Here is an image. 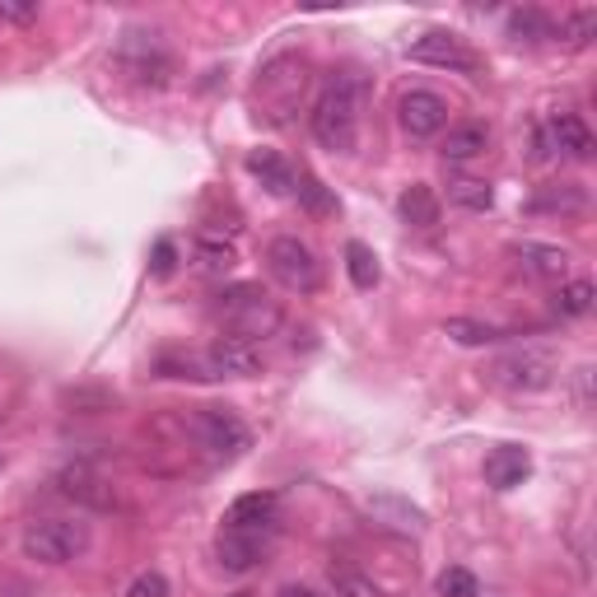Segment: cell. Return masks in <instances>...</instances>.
<instances>
[{"label": "cell", "mask_w": 597, "mask_h": 597, "mask_svg": "<svg viewBox=\"0 0 597 597\" xmlns=\"http://www.w3.org/2000/svg\"><path fill=\"white\" fill-rule=\"evenodd\" d=\"M234 597H248V593H234Z\"/></svg>", "instance_id": "37"}, {"label": "cell", "mask_w": 597, "mask_h": 597, "mask_svg": "<svg viewBox=\"0 0 597 597\" xmlns=\"http://www.w3.org/2000/svg\"><path fill=\"white\" fill-rule=\"evenodd\" d=\"M215 313L219 323L229 327V336H243V341L257 346V336H275L285 313L271 294H261L257 285H234V290H219L215 294Z\"/></svg>", "instance_id": "3"}, {"label": "cell", "mask_w": 597, "mask_h": 597, "mask_svg": "<svg viewBox=\"0 0 597 597\" xmlns=\"http://www.w3.org/2000/svg\"><path fill=\"white\" fill-rule=\"evenodd\" d=\"M56 485H61V495L85 504V509H112L117 495H112V485L103 481V472H93L89 462H70L56 472Z\"/></svg>", "instance_id": "13"}, {"label": "cell", "mask_w": 597, "mask_h": 597, "mask_svg": "<svg viewBox=\"0 0 597 597\" xmlns=\"http://www.w3.org/2000/svg\"><path fill=\"white\" fill-rule=\"evenodd\" d=\"M528 472H532V458L518 443H504L485 458V485H495V491H514V485L528 481Z\"/></svg>", "instance_id": "18"}, {"label": "cell", "mask_w": 597, "mask_h": 597, "mask_svg": "<svg viewBox=\"0 0 597 597\" xmlns=\"http://www.w3.org/2000/svg\"><path fill=\"white\" fill-rule=\"evenodd\" d=\"M215 555L219 565L229 574H248L261 565V555H267V532H238V528H224L219 541H215Z\"/></svg>", "instance_id": "15"}, {"label": "cell", "mask_w": 597, "mask_h": 597, "mask_svg": "<svg viewBox=\"0 0 597 597\" xmlns=\"http://www.w3.org/2000/svg\"><path fill=\"white\" fill-rule=\"evenodd\" d=\"M397 205H402V219L416 224V229H435V224H439V196H435V187L410 182Z\"/></svg>", "instance_id": "22"}, {"label": "cell", "mask_w": 597, "mask_h": 597, "mask_svg": "<svg viewBox=\"0 0 597 597\" xmlns=\"http://www.w3.org/2000/svg\"><path fill=\"white\" fill-rule=\"evenodd\" d=\"M117 66H122V75H131L136 85H149V89H164L168 80H173V56L164 52L159 33H140V29L122 33Z\"/></svg>", "instance_id": "7"}, {"label": "cell", "mask_w": 597, "mask_h": 597, "mask_svg": "<svg viewBox=\"0 0 597 597\" xmlns=\"http://www.w3.org/2000/svg\"><path fill=\"white\" fill-rule=\"evenodd\" d=\"M346 271L354 280V290H373V285H379V257H373L364 243H346Z\"/></svg>", "instance_id": "29"}, {"label": "cell", "mask_w": 597, "mask_h": 597, "mask_svg": "<svg viewBox=\"0 0 597 597\" xmlns=\"http://www.w3.org/2000/svg\"><path fill=\"white\" fill-rule=\"evenodd\" d=\"M364 99H369V85L360 80V75H331V80L323 85V93L313 99V112H308L313 140L323 149H331V155H350L354 140H360Z\"/></svg>", "instance_id": "1"}, {"label": "cell", "mask_w": 597, "mask_h": 597, "mask_svg": "<svg viewBox=\"0 0 597 597\" xmlns=\"http://www.w3.org/2000/svg\"><path fill=\"white\" fill-rule=\"evenodd\" d=\"M485 145H491V126L485 122H458V126H448L439 155H443V164H472L476 155H485Z\"/></svg>", "instance_id": "19"}, {"label": "cell", "mask_w": 597, "mask_h": 597, "mask_svg": "<svg viewBox=\"0 0 597 597\" xmlns=\"http://www.w3.org/2000/svg\"><path fill=\"white\" fill-rule=\"evenodd\" d=\"M547 131H551V145H555V159L560 155L593 159V131L578 112H555V117H547Z\"/></svg>", "instance_id": "17"}, {"label": "cell", "mask_w": 597, "mask_h": 597, "mask_svg": "<svg viewBox=\"0 0 597 597\" xmlns=\"http://www.w3.org/2000/svg\"><path fill=\"white\" fill-rule=\"evenodd\" d=\"M532 211H547V215H584L588 211V192L578 182H555V187H541L532 196Z\"/></svg>", "instance_id": "21"}, {"label": "cell", "mask_w": 597, "mask_h": 597, "mask_svg": "<svg viewBox=\"0 0 597 597\" xmlns=\"http://www.w3.org/2000/svg\"><path fill=\"white\" fill-rule=\"evenodd\" d=\"M593 33H597V10H574L565 14V24L555 29V37H565V47H588L593 43Z\"/></svg>", "instance_id": "30"}, {"label": "cell", "mask_w": 597, "mask_h": 597, "mask_svg": "<svg viewBox=\"0 0 597 597\" xmlns=\"http://www.w3.org/2000/svg\"><path fill=\"white\" fill-rule=\"evenodd\" d=\"M248 173L261 178L271 196H294V168L275 155V149H252L248 155Z\"/></svg>", "instance_id": "20"}, {"label": "cell", "mask_w": 597, "mask_h": 597, "mask_svg": "<svg viewBox=\"0 0 597 597\" xmlns=\"http://www.w3.org/2000/svg\"><path fill=\"white\" fill-rule=\"evenodd\" d=\"M19 551H24L33 565H70L89 551V522L75 518H37L19 537Z\"/></svg>", "instance_id": "5"}, {"label": "cell", "mask_w": 597, "mask_h": 597, "mask_svg": "<svg viewBox=\"0 0 597 597\" xmlns=\"http://www.w3.org/2000/svg\"><path fill=\"white\" fill-rule=\"evenodd\" d=\"M448 201L462 205V211H491L495 192H491V182H481V178H453L448 182Z\"/></svg>", "instance_id": "28"}, {"label": "cell", "mask_w": 597, "mask_h": 597, "mask_svg": "<svg viewBox=\"0 0 597 597\" xmlns=\"http://www.w3.org/2000/svg\"><path fill=\"white\" fill-rule=\"evenodd\" d=\"M126 597H168V578H164L159 570H145V574L131 578Z\"/></svg>", "instance_id": "33"}, {"label": "cell", "mask_w": 597, "mask_h": 597, "mask_svg": "<svg viewBox=\"0 0 597 597\" xmlns=\"http://www.w3.org/2000/svg\"><path fill=\"white\" fill-rule=\"evenodd\" d=\"M593 298H597L593 280H560L555 294H551V308H555L560 317H584V313L593 308Z\"/></svg>", "instance_id": "23"}, {"label": "cell", "mask_w": 597, "mask_h": 597, "mask_svg": "<svg viewBox=\"0 0 597 597\" xmlns=\"http://www.w3.org/2000/svg\"><path fill=\"white\" fill-rule=\"evenodd\" d=\"M410 61H420V66H439V70H462V75L481 70L476 52L466 47L458 33H443V29L420 33L416 43H410Z\"/></svg>", "instance_id": "11"}, {"label": "cell", "mask_w": 597, "mask_h": 597, "mask_svg": "<svg viewBox=\"0 0 597 597\" xmlns=\"http://www.w3.org/2000/svg\"><path fill=\"white\" fill-rule=\"evenodd\" d=\"M294 196H298V205H304L308 215H317V219L336 215V196H331V187H327L323 178H313V173H294Z\"/></svg>", "instance_id": "24"}, {"label": "cell", "mask_w": 597, "mask_h": 597, "mask_svg": "<svg viewBox=\"0 0 597 597\" xmlns=\"http://www.w3.org/2000/svg\"><path fill=\"white\" fill-rule=\"evenodd\" d=\"M0 19H10V24H29V19H37V0H29V5H10V0H0Z\"/></svg>", "instance_id": "34"}, {"label": "cell", "mask_w": 597, "mask_h": 597, "mask_svg": "<svg viewBox=\"0 0 597 597\" xmlns=\"http://www.w3.org/2000/svg\"><path fill=\"white\" fill-rule=\"evenodd\" d=\"M331 588L336 597H383V588L360 570H331Z\"/></svg>", "instance_id": "31"}, {"label": "cell", "mask_w": 597, "mask_h": 597, "mask_svg": "<svg viewBox=\"0 0 597 597\" xmlns=\"http://www.w3.org/2000/svg\"><path fill=\"white\" fill-rule=\"evenodd\" d=\"M178 369H182L178 379H257L267 369V354H261V346L243 341V336H215L201 354L182 360Z\"/></svg>", "instance_id": "4"}, {"label": "cell", "mask_w": 597, "mask_h": 597, "mask_svg": "<svg viewBox=\"0 0 597 597\" xmlns=\"http://www.w3.org/2000/svg\"><path fill=\"white\" fill-rule=\"evenodd\" d=\"M491 383L504 392H518V397H532V392H547L560 379V354L551 346H514L491 360Z\"/></svg>", "instance_id": "2"}, {"label": "cell", "mask_w": 597, "mask_h": 597, "mask_svg": "<svg viewBox=\"0 0 597 597\" xmlns=\"http://www.w3.org/2000/svg\"><path fill=\"white\" fill-rule=\"evenodd\" d=\"M443 336H453L458 346H495V341H504V331L495 323H476V317H448Z\"/></svg>", "instance_id": "26"}, {"label": "cell", "mask_w": 597, "mask_h": 597, "mask_svg": "<svg viewBox=\"0 0 597 597\" xmlns=\"http://www.w3.org/2000/svg\"><path fill=\"white\" fill-rule=\"evenodd\" d=\"M280 518V499L271 491H248L229 504L224 514V528H238V532H271Z\"/></svg>", "instance_id": "14"}, {"label": "cell", "mask_w": 597, "mask_h": 597, "mask_svg": "<svg viewBox=\"0 0 597 597\" xmlns=\"http://www.w3.org/2000/svg\"><path fill=\"white\" fill-rule=\"evenodd\" d=\"M304 93V61H294V56H280V61H271L267 70H261L257 80V103L267 108L271 122H285L294 99Z\"/></svg>", "instance_id": "9"}, {"label": "cell", "mask_w": 597, "mask_h": 597, "mask_svg": "<svg viewBox=\"0 0 597 597\" xmlns=\"http://www.w3.org/2000/svg\"><path fill=\"white\" fill-rule=\"evenodd\" d=\"M192 439L205 448L211 458H238V453H248V425H243L234 410H224V406H201L196 416H192Z\"/></svg>", "instance_id": "8"}, {"label": "cell", "mask_w": 597, "mask_h": 597, "mask_svg": "<svg viewBox=\"0 0 597 597\" xmlns=\"http://www.w3.org/2000/svg\"><path fill=\"white\" fill-rule=\"evenodd\" d=\"M234 261H238L234 243L211 238V234H201V238H196V267H201L205 275H229V271H234Z\"/></svg>", "instance_id": "25"}, {"label": "cell", "mask_w": 597, "mask_h": 597, "mask_svg": "<svg viewBox=\"0 0 597 597\" xmlns=\"http://www.w3.org/2000/svg\"><path fill=\"white\" fill-rule=\"evenodd\" d=\"M509 37H518V43H551L555 24L541 10H514L509 14Z\"/></svg>", "instance_id": "27"}, {"label": "cell", "mask_w": 597, "mask_h": 597, "mask_svg": "<svg viewBox=\"0 0 597 597\" xmlns=\"http://www.w3.org/2000/svg\"><path fill=\"white\" fill-rule=\"evenodd\" d=\"M275 597H317V593H313V588H304V584H285Z\"/></svg>", "instance_id": "36"}, {"label": "cell", "mask_w": 597, "mask_h": 597, "mask_svg": "<svg viewBox=\"0 0 597 597\" xmlns=\"http://www.w3.org/2000/svg\"><path fill=\"white\" fill-rule=\"evenodd\" d=\"M364 514L379 522V528H387V532H402V537H420L425 528H429V518H425V509H416L410 499H402V495H387V491H379V495H364Z\"/></svg>", "instance_id": "12"}, {"label": "cell", "mask_w": 597, "mask_h": 597, "mask_svg": "<svg viewBox=\"0 0 597 597\" xmlns=\"http://www.w3.org/2000/svg\"><path fill=\"white\" fill-rule=\"evenodd\" d=\"M435 593L439 597H481V584H476L472 570H443L435 578Z\"/></svg>", "instance_id": "32"}, {"label": "cell", "mask_w": 597, "mask_h": 597, "mask_svg": "<svg viewBox=\"0 0 597 597\" xmlns=\"http://www.w3.org/2000/svg\"><path fill=\"white\" fill-rule=\"evenodd\" d=\"M514 257H518V267L528 271V275L551 280V285H560V280L570 275V252H565V248H555V243L522 238V243H514Z\"/></svg>", "instance_id": "16"}, {"label": "cell", "mask_w": 597, "mask_h": 597, "mask_svg": "<svg viewBox=\"0 0 597 597\" xmlns=\"http://www.w3.org/2000/svg\"><path fill=\"white\" fill-rule=\"evenodd\" d=\"M267 271L280 290L290 294H313L317 285H323V267H317V252L308 248L304 238L294 234H280L267 243Z\"/></svg>", "instance_id": "6"}, {"label": "cell", "mask_w": 597, "mask_h": 597, "mask_svg": "<svg viewBox=\"0 0 597 597\" xmlns=\"http://www.w3.org/2000/svg\"><path fill=\"white\" fill-rule=\"evenodd\" d=\"M397 122H402V131L410 140H435L448 126V103L429 89H406L397 99Z\"/></svg>", "instance_id": "10"}, {"label": "cell", "mask_w": 597, "mask_h": 597, "mask_svg": "<svg viewBox=\"0 0 597 597\" xmlns=\"http://www.w3.org/2000/svg\"><path fill=\"white\" fill-rule=\"evenodd\" d=\"M168 271H173V243H159V248H155V275H168Z\"/></svg>", "instance_id": "35"}]
</instances>
